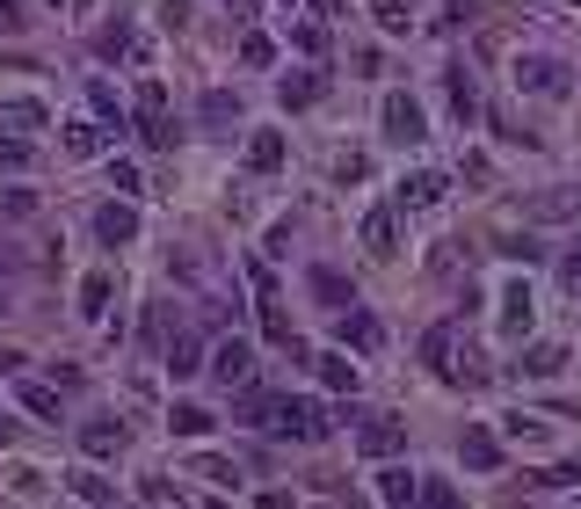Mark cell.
I'll use <instances>...</instances> for the list:
<instances>
[{
    "label": "cell",
    "instance_id": "1",
    "mask_svg": "<svg viewBox=\"0 0 581 509\" xmlns=\"http://www.w3.org/2000/svg\"><path fill=\"white\" fill-rule=\"evenodd\" d=\"M335 430L327 422V407L305 401V393H277V415H269V437H291V444H320Z\"/></svg>",
    "mask_w": 581,
    "mask_h": 509
},
{
    "label": "cell",
    "instance_id": "2",
    "mask_svg": "<svg viewBox=\"0 0 581 509\" xmlns=\"http://www.w3.org/2000/svg\"><path fill=\"white\" fill-rule=\"evenodd\" d=\"M509 81H516V95H546V103H560V95L574 88V81H567V59H552V52H516Z\"/></svg>",
    "mask_w": 581,
    "mask_h": 509
},
{
    "label": "cell",
    "instance_id": "3",
    "mask_svg": "<svg viewBox=\"0 0 581 509\" xmlns=\"http://www.w3.org/2000/svg\"><path fill=\"white\" fill-rule=\"evenodd\" d=\"M378 124H386L392 146H422L429 139V109L415 103L407 88H386V103H378Z\"/></svg>",
    "mask_w": 581,
    "mask_h": 509
},
{
    "label": "cell",
    "instance_id": "4",
    "mask_svg": "<svg viewBox=\"0 0 581 509\" xmlns=\"http://www.w3.org/2000/svg\"><path fill=\"white\" fill-rule=\"evenodd\" d=\"M530 320H538V299H530L524 277H509L502 291H494V328H502V342H524Z\"/></svg>",
    "mask_w": 581,
    "mask_h": 509
},
{
    "label": "cell",
    "instance_id": "5",
    "mask_svg": "<svg viewBox=\"0 0 581 509\" xmlns=\"http://www.w3.org/2000/svg\"><path fill=\"white\" fill-rule=\"evenodd\" d=\"M204 371H212L218 386H255V350H247L240 335H233V342H212V357H204Z\"/></svg>",
    "mask_w": 581,
    "mask_h": 509
},
{
    "label": "cell",
    "instance_id": "6",
    "mask_svg": "<svg viewBox=\"0 0 581 509\" xmlns=\"http://www.w3.org/2000/svg\"><path fill=\"white\" fill-rule=\"evenodd\" d=\"M443 197H451V176H443V168H415V176H400L392 204H400V211H437Z\"/></svg>",
    "mask_w": 581,
    "mask_h": 509
},
{
    "label": "cell",
    "instance_id": "7",
    "mask_svg": "<svg viewBox=\"0 0 581 509\" xmlns=\"http://www.w3.org/2000/svg\"><path fill=\"white\" fill-rule=\"evenodd\" d=\"M95 241H103V247H131V241H139V204L109 197V204L95 211Z\"/></svg>",
    "mask_w": 581,
    "mask_h": 509
},
{
    "label": "cell",
    "instance_id": "8",
    "mask_svg": "<svg viewBox=\"0 0 581 509\" xmlns=\"http://www.w3.org/2000/svg\"><path fill=\"white\" fill-rule=\"evenodd\" d=\"M109 146H117V124H103L95 109L66 124V153H73V160H95V153H109Z\"/></svg>",
    "mask_w": 581,
    "mask_h": 509
},
{
    "label": "cell",
    "instance_id": "9",
    "mask_svg": "<svg viewBox=\"0 0 581 509\" xmlns=\"http://www.w3.org/2000/svg\"><path fill=\"white\" fill-rule=\"evenodd\" d=\"M0 131H22V139H36V131H52V109L36 103V95H0Z\"/></svg>",
    "mask_w": 581,
    "mask_h": 509
},
{
    "label": "cell",
    "instance_id": "10",
    "mask_svg": "<svg viewBox=\"0 0 581 509\" xmlns=\"http://www.w3.org/2000/svg\"><path fill=\"white\" fill-rule=\"evenodd\" d=\"M407 444V422H392V415H364V430H356V452L364 458H392Z\"/></svg>",
    "mask_w": 581,
    "mask_h": 509
},
{
    "label": "cell",
    "instance_id": "11",
    "mask_svg": "<svg viewBox=\"0 0 581 509\" xmlns=\"http://www.w3.org/2000/svg\"><path fill=\"white\" fill-rule=\"evenodd\" d=\"M204 357H212V350H204V342H196L190 328H175L168 342H160V364L175 371V379H196V371H204Z\"/></svg>",
    "mask_w": 581,
    "mask_h": 509
},
{
    "label": "cell",
    "instance_id": "12",
    "mask_svg": "<svg viewBox=\"0 0 581 509\" xmlns=\"http://www.w3.org/2000/svg\"><path fill=\"white\" fill-rule=\"evenodd\" d=\"M378 502H392V509H415V502H422V474H407V466L378 458Z\"/></svg>",
    "mask_w": 581,
    "mask_h": 509
},
{
    "label": "cell",
    "instance_id": "13",
    "mask_svg": "<svg viewBox=\"0 0 581 509\" xmlns=\"http://www.w3.org/2000/svg\"><path fill=\"white\" fill-rule=\"evenodd\" d=\"M364 247L378 255V263H392V255H400V219H392V204L364 211Z\"/></svg>",
    "mask_w": 581,
    "mask_h": 509
},
{
    "label": "cell",
    "instance_id": "14",
    "mask_svg": "<svg viewBox=\"0 0 581 509\" xmlns=\"http://www.w3.org/2000/svg\"><path fill=\"white\" fill-rule=\"evenodd\" d=\"M378 342H386V328H378V314H364V306H342V350L370 357Z\"/></svg>",
    "mask_w": 581,
    "mask_h": 509
},
{
    "label": "cell",
    "instance_id": "15",
    "mask_svg": "<svg viewBox=\"0 0 581 509\" xmlns=\"http://www.w3.org/2000/svg\"><path fill=\"white\" fill-rule=\"evenodd\" d=\"M123 437H131V430H123L117 415H95V422H80V452H88V458H117V452H123Z\"/></svg>",
    "mask_w": 581,
    "mask_h": 509
},
{
    "label": "cell",
    "instance_id": "16",
    "mask_svg": "<svg viewBox=\"0 0 581 509\" xmlns=\"http://www.w3.org/2000/svg\"><path fill=\"white\" fill-rule=\"evenodd\" d=\"M459 458L473 466V474H494V466H502V437H494V430H480V422H465Z\"/></svg>",
    "mask_w": 581,
    "mask_h": 509
},
{
    "label": "cell",
    "instance_id": "17",
    "mask_svg": "<svg viewBox=\"0 0 581 509\" xmlns=\"http://www.w3.org/2000/svg\"><path fill=\"white\" fill-rule=\"evenodd\" d=\"M443 379H451V386H465V393H473V386H487L494 371H487V357H480L473 342H465V350H459V342H451V357H443Z\"/></svg>",
    "mask_w": 581,
    "mask_h": 509
},
{
    "label": "cell",
    "instance_id": "18",
    "mask_svg": "<svg viewBox=\"0 0 581 509\" xmlns=\"http://www.w3.org/2000/svg\"><path fill=\"white\" fill-rule=\"evenodd\" d=\"M320 95H327V73H283V81H277V103L283 109H313Z\"/></svg>",
    "mask_w": 581,
    "mask_h": 509
},
{
    "label": "cell",
    "instance_id": "19",
    "mask_svg": "<svg viewBox=\"0 0 581 509\" xmlns=\"http://www.w3.org/2000/svg\"><path fill=\"white\" fill-rule=\"evenodd\" d=\"M168 430H175V437H190V444H204L218 430V415H212V407H196V401H175V407H168Z\"/></svg>",
    "mask_w": 581,
    "mask_h": 509
},
{
    "label": "cell",
    "instance_id": "20",
    "mask_svg": "<svg viewBox=\"0 0 581 509\" xmlns=\"http://www.w3.org/2000/svg\"><path fill=\"white\" fill-rule=\"evenodd\" d=\"M313 371H320V386H327V393H356V379H364V371L349 364V350H320Z\"/></svg>",
    "mask_w": 581,
    "mask_h": 509
},
{
    "label": "cell",
    "instance_id": "21",
    "mask_svg": "<svg viewBox=\"0 0 581 509\" xmlns=\"http://www.w3.org/2000/svg\"><path fill=\"white\" fill-rule=\"evenodd\" d=\"M443 103H451V117H459V124L480 117V95H473V73H465V66L443 73Z\"/></svg>",
    "mask_w": 581,
    "mask_h": 509
},
{
    "label": "cell",
    "instance_id": "22",
    "mask_svg": "<svg viewBox=\"0 0 581 509\" xmlns=\"http://www.w3.org/2000/svg\"><path fill=\"white\" fill-rule=\"evenodd\" d=\"M131 117H139V131H153V124H168V88H160L153 73L139 81V95H131Z\"/></svg>",
    "mask_w": 581,
    "mask_h": 509
},
{
    "label": "cell",
    "instance_id": "23",
    "mask_svg": "<svg viewBox=\"0 0 581 509\" xmlns=\"http://www.w3.org/2000/svg\"><path fill=\"white\" fill-rule=\"evenodd\" d=\"M66 495H80V502L109 509V502H117V480H103L95 466H73V474H66Z\"/></svg>",
    "mask_w": 581,
    "mask_h": 509
},
{
    "label": "cell",
    "instance_id": "24",
    "mask_svg": "<svg viewBox=\"0 0 581 509\" xmlns=\"http://www.w3.org/2000/svg\"><path fill=\"white\" fill-rule=\"evenodd\" d=\"M95 59H139V30L131 22H103L95 30Z\"/></svg>",
    "mask_w": 581,
    "mask_h": 509
},
{
    "label": "cell",
    "instance_id": "25",
    "mask_svg": "<svg viewBox=\"0 0 581 509\" xmlns=\"http://www.w3.org/2000/svg\"><path fill=\"white\" fill-rule=\"evenodd\" d=\"M196 117H204V131H226V124H240V95H233V88H212L204 103H196Z\"/></svg>",
    "mask_w": 581,
    "mask_h": 509
},
{
    "label": "cell",
    "instance_id": "26",
    "mask_svg": "<svg viewBox=\"0 0 581 509\" xmlns=\"http://www.w3.org/2000/svg\"><path fill=\"white\" fill-rule=\"evenodd\" d=\"M516 371H524V379H560V371H567V350H560V342H530Z\"/></svg>",
    "mask_w": 581,
    "mask_h": 509
},
{
    "label": "cell",
    "instance_id": "27",
    "mask_svg": "<svg viewBox=\"0 0 581 509\" xmlns=\"http://www.w3.org/2000/svg\"><path fill=\"white\" fill-rule=\"evenodd\" d=\"M247 168H255V176H277L283 168V131H255V139H247Z\"/></svg>",
    "mask_w": 581,
    "mask_h": 509
},
{
    "label": "cell",
    "instance_id": "28",
    "mask_svg": "<svg viewBox=\"0 0 581 509\" xmlns=\"http://www.w3.org/2000/svg\"><path fill=\"white\" fill-rule=\"evenodd\" d=\"M546 430H552V422L546 415H524V407H516V415H502V437L524 444V452H538V444H546Z\"/></svg>",
    "mask_w": 581,
    "mask_h": 509
},
{
    "label": "cell",
    "instance_id": "29",
    "mask_svg": "<svg viewBox=\"0 0 581 509\" xmlns=\"http://www.w3.org/2000/svg\"><path fill=\"white\" fill-rule=\"evenodd\" d=\"M524 488H546V495L581 488V458H560V466H546V474H524Z\"/></svg>",
    "mask_w": 581,
    "mask_h": 509
},
{
    "label": "cell",
    "instance_id": "30",
    "mask_svg": "<svg viewBox=\"0 0 581 509\" xmlns=\"http://www.w3.org/2000/svg\"><path fill=\"white\" fill-rule=\"evenodd\" d=\"M109 291H117V284H109V269H88V277H80V314L103 320L109 314Z\"/></svg>",
    "mask_w": 581,
    "mask_h": 509
},
{
    "label": "cell",
    "instance_id": "31",
    "mask_svg": "<svg viewBox=\"0 0 581 509\" xmlns=\"http://www.w3.org/2000/svg\"><path fill=\"white\" fill-rule=\"evenodd\" d=\"M255 306H262V335H269V342H291V314H283V299H277V291H262Z\"/></svg>",
    "mask_w": 581,
    "mask_h": 509
},
{
    "label": "cell",
    "instance_id": "32",
    "mask_svg": "<svg viewBox=\"0 0 581 509\" xmlns=\"http://www.w3.org/2000/svg\"><path fill=\"white\" fill-rule=\"evenodd\" d=\"M30 160H36V146L22 139V131H0V168H8V176H22Z\"/></svg>",
    "mask_w": 581,
    "mask_h": 509
},
{
    "label": "cell",
    "instance_id": "33",
    "mask_svg": "<svg viewBox=\"0 0 581 509\" xmlns=\"http://www.w3.org/2000/svg\"><path fill=\"white\" fill-rule=\"evenodd\" d=\"M88 109H95L103 124H123V117H131V109L117 103V88H109V81H88Z\"/></svg>",
    "mask_w": 581,
    "mask_h": 509
},
{
    "label": "cell",
    "instance_id": "34",
    "mask_svg": "<svg viewBox=\"0 0 581 509\" xmlns=\"http://www.w3.org/2000/svg\"><path fill=\"white\" fill-rule=\"evenodd\" d=\"M313 299H327V306L342 314V306H356V291H349V284L335 277V269H313Z\"/></svg>",
    "mask_w": 581,
    "mask_h": 509
},
{
    "label": "cell",
    "instance_id": "35",
    "mask_svg": "<svg viewBox=\"0 0 581 509\" xmlns=\"http://www.w3.org/2000/svg\"><path fill=\"white\" fill-rule=\"evenodd\" d=\"M240 66H255V73H262V66H277V44H269L262 30H247V36H240Z\"/></svg>",
    "mask_w": 581,
    "mask_h": 509
},
{
    "label": "cell",
    "instance_id": "36",
    "mask_svg": "<svg viewBox=\"0 0 581 509\" xmlns=\"http://www.w3.org/2000/svg\"><path fill=\"white\" fill-rule=\"evenodd\" d=\"M109 190H123V197H139V190H146V176H139V160H117V153H109Z\"/></svg>",
    "mask_w": 581,
    "mask_h": 509
},
{
    "label": "cell",
    "instance_id": "37",
    "mask_svg": "<svg viewBox=\"0 0 581 509\" xmlns=\"http://www.w3.org/2000/svg\"><path fill=\"white\" fill-rule=\"evenodd\" d=\"M196 474H204V480H226V488H240V466H233V458H218V452H196Z\"/></svg>",
    "mask_w": 581,
    "mask_h": 509
},
{
    "label": "cell",
    "instance_id": "38",
    "mask_svg": "<svg viewBox=\"0 0 581 509\" xmlns=\"http://www.w3.org/2000/svg\"><path fill=\"white\" fill-rule=\"evenodd\" d=\"M451 342H459V328L443 320V328H429V335H422V357H429V364L443 371V357H451Z\"/></svg>",
    "mask_w": 581,
    "mask_h": 509
},
{
    "label": "cell",
    "instance_id": "39",
    "mask_svg": "<svg viewBox=\"0 0 581 509\" xmlns=\"http://www.w3.org/2000/svg\"><path fill=\"white\" fill-rule=\"evenodd\" d=\"M370 8H378V30H392V36L415 22V15H407V0H370Z\"/></svg>",
    "mask_w": 581,
    "mask_h": 509
},
{
    "label": "cell",
    "instance_id": "40",
    "mask_svg": "<svg viewBox=\"0 0 581 509\" xmlns=\"http://www.w3.org/2000/svg\"><path fill=\"white\" fill-rule=\"evenodd\" d=\"M22 407L30 415H58V386H22Z\"/></svg>",
    "mask_w": 581,
    "mask_h": 509
},
{
    "label": "cell",
    "instance_id": "41",
    "mask_svg": "<svg viewBox=\"0 0 581 509\" xmlns=\"http://www.w3.org/2000/svg\"><path fill=\"white\" fill-rule=\"evenodd\" d=\"M560 291H567V299H581V247H567V255H560Z\"/></svg>",
    "mask_w": 581,
    "mask_h": 509
},
{
    "label": "cell",
    "instance_id": "42",
    "mask_svg": "<svg viewBox=\"0 0 581 509\" xmlns=\"http://www.w3.org/2000/svg\"><path fill=\"white\" fill-rule=\"evenodd\" d=\"M364 176H370L364 153H335V182H364Z\"/></svg>",
    "mask_w": 581,
    "mask_h": 509
},
{
    "label": "cell",
    "instance_id": "43",
    "mask_svg": "<svg viewBox=\"0 0 581 509\" xmlns=\"http://www.w3.org/2000/svg\"><path fill=\"white\" fill-rule=\"evenodd\" d=\"M502 255H509V263H538V255H546V247L530 241V233H524V241H516V233H509V241H502Z\"/></svg>",
    "mask_w": 581,
    "mask_h": 509
},
{
    "label": "cell",
    "instance_id": "44",
    "mask_svg": "<svg viewBox=\"0 0 581 509\" xmlns=\"http://www.w3.org/2000/svg\"><path fill=\"white\" fill-rule=\"evenodd\" d=\"M139 495H146V502H190V495H182V488H175V480H160V474H153V480H146V488H139Z\"/></svg>",
    "mask_w": 581,
    "mask_h": 509
},
{
    "label": "cell",
    "instance_id": "45",
    "mask_svg": "<svg viewBox=\"0 0 581 509\" xmlns=\"http://www.w3.org/2000/svg\"><path fill=\"white\" fill-rule=\"evenodd\" d=\"M422 502L429 509H451V502H459V488H451V480H422Z\"/></svg>",
    "mask_w": 581,
    "mask_h": 509
},
{
    "label": "cell",
    "instance_id": "46",
    "mask_svg": "<svg viewBox=\"0 0 581 509\" xmlns=\"http://www.w3.org/2000/svg\"><path fill=\"white\" fill-rule=\"evenodd\" d=\"M160 30H190V0H160Z\"/></svg>",
    "mask_w": 581,
    "mask_h": 509
},
{
    "label": "cell",
    "instance_id": "47",
    "mask_svg": "<svg viewBox=\"0 0 581 509\" xmlns=\"http://www.w3.org/2000/svg\"><path fill=\"white\" fill-rule=\"evenodd\" d=\"M291 44H299V52H320V44H327V30H320V22H299V30H291Z\"/></svg>",
    "mask_w": 581,
    "mask_h": 509
},
{
    "label": "cell",
    "instance_id": "48",
    "mask_svg": "<svg viewBox=\"0 0 581 509\" xmlns=\"http://www.w3.org/2000/svg\"><path fill=\"white\" fill-rule=\"evenodd\" d=\"M22 22H30V15H22V0H0V36H15Z\"/></svg>",
    "mask_w": 581,
    "mask_h": 509
},
{
    "label": "cell",
    "instance_id": "49",
    "mask_svg": "<svg viewBox=\"0 0 581 509\" xmlns=\"http://www.w3.org/2000/svg\"><path fill=\"white\" fill-rule=\"evenodd\" d=\"M8 444H15V422H8V415H0V452H8Z\"/></svg>",
    "mask_w": 581,
    "mask_h": 509
},
{
    "label": "cell",
    "instance_id": "50",
    "mask_svg": "<svg viewBox=\"0 0 581 509\" xmlns=\"http://www.w3.org/2000/svg\"><path fill=\"white\" fill-rule=\"evenodd\" d=\"M335 8H342V0H313V15H335Z\"/></svg>",
    "mask_w": 581,
    "mask_h": 509
},
{
    "label": "cell",
    "instance_id": "51",
    "mask_svg": "<svg viewBox=\"0 0 581 509\" xmlns=\"http://www.w3.org/2000/svg\"><path fill=\"white\" fill-rule=\"evenodd\" d=\"M0 314H8V299H0Z\"/></svg>",
    "mask_w": 581,
    "mask_h": 509
},
{
    "label": "cell",
    "instance_id": "52",
    "mask_svg": "<svg viewBox=\"0 0 581 509\" xmlns=\"http://www.w3.org/2000/svg\"><path fill=\"white\" fill-rule=\"evenodd\" d=\"M574 8H581V0H574Z\"/></svg>",
    "mask_w": 581,
    "mask_h": 509
}]
</instances>
